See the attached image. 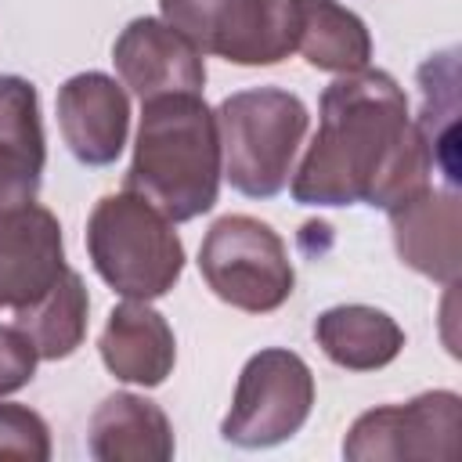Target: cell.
Here are the masks:
<instances>
[{
  "label": "cell",
  "instance_id": "obj_18",
  "mask_svg": "<svg viewBox=\"0 0 462 462\" xmlns=\"http://www.w3.org/2000/svg\"><path fill=\"white\" fill-rule=\"evenodd\" d=\"M296 51L325 72H357L372 58V36L365 22L332 0H300Z\"/></svg>",
  "mask_w": 462,
  "mask_h": 462
},
{
  "label": "cell",
  "instance_id": "obj_9",
  "mask_svg": "<svg viewBox=\"0 0 462 462\" xmlns=\"http://www.w3.org/2000/svg\"><path fill=\"white\" fill-rule=\"evenodd\" d=\"M65 271L58 217L43 206H0V307L36 303Z\"/></svg>",
  "mask_w": 462,
  "mask_h": 462
},
{
  "label": "cell",
  "instance_id": "obj_10",
  "mask_svg": "<svg viewBox=\"0 0 462 462\" xmlns=\"http://www.w3.org/2000/svg\"><path fill=\"white\" fill-rule=\"evenodd\" d=\"M112 61L123 87H130L141 101L162 94H202L206 83L199 47L159 18H134L119 32Z\"/></svg>",
  "mask_w": 462,
  "mask_h": 462
},
{
  "label": "cell",
  "instance_id": "obj_20",
  "mask_svg": "<svg viewBox=\"0 0 462 462\" xmlns=\"http://www.w3.org/2000/svg\"><path fill=\"white\" fill-rule=\"evenodd\" d=\"M36 350L22 328L0 325V397L22 390L36 372Z\"/></svg>",
  "mask_w": 462,
  "mask_h": 462
},
{
  "label": "cell",
  "instance_id": "obj_7",
  "mask_svg": "<svg viewBox=\"0 0 462 462\" xmlns=\"http://www.w3.org/2000/svg\"><path fill=\"white\" fill-rule=\"evenodd\" d=\"M314 404V375L292 350H260L245 361L231 411L220 422L224 440L238 448H271L300 433Z\"/></svg>",
  "mask_w": 462,
  "mask_h": 462
},
{
  "label": "cell",
  "instance_id": "obj_6",
  "mask_svg": "<svg viewBox=\"0 0 462 462\" xmlns=\"http://www.w3.org/2000/svg\"><path fill=\"white\" fill-rule=\"evenodd\" d=\"M199 267L224 303L249 314L278 310L296 282L285 242L263 220L245 213H227L206 231Z\"/></svg>",
  "mask_w": 462,
  "mask_h": 462
},
{
  "label": "cell",
  "instance_id": "obj_4",
  "mask_svg": "<svg viewBox=\"0 0 462 462\" xmlns=\"http://www.w3.org/2000/svg\"><path fill=\"white\" fill-rule=\"evenodd\" d=\"M220 166L235 191L271 199L289 184L296 148L307 134V108L278 87L242 90L217 108Z\"/></svg>",
  "mask_w": 462,
  "mask_h": 462
},
{
  "label": "cell",
  "instance_id": "obj_15",
  "mask_svg": "<svg viewBox=\"0 0 462 462\" xmlns=\"http://www.w3.org/2000/svg\"><path fill=\"white\" fill-rule=\"evenodd\" d=\"M90 455L97 462H166L173 458V426L155 401L112 393L90 419Z\"/></svg>",
  "mask_w": 462,
  "mask_h": 462
},
{
  "label": "cell",
  "instance_id": "obj_13",
  "mask_svg": "<svg viewBox=\"0 0 462 462\" xmlns=\"http://www.w3.org/2000/svg\"><path fill=\"white\" fill-rule=\"evenodd\" d=\"M105 368L137 386H159L177 357L173 332L159 310H152L144 300H126L108 314V325L97 339Z\"/></svg>",
  "mask_w": 462,
  "mask_h": 462
},
{
  "label": "cell",
  "instance_id": "obj_12",
  "mask_svg": "<svg viewBox=\"0 0 462 462\" xmlns=\"http://www.w3.org/2000/svg\"><path fill=\"white\" fill-rule=\"evenodd\" d=\"M58 126L69 152L87 166L119 159L130 130V101L105 72H79L58 90Z\"/></svg>",
  "mask_w": 462,
  "mask_h": 462
},
{
  "label": "cell",
  "instance_id": "obj_3",
  "mask_svg": "<svg viewBox=\"0 0 462 462\" xmlns=\"http://www.w3.org/2000/svg\"><path fill=\"white\" fill-rule=\"evenodd\" d=\"M94 271L126 300H155L184 271V245L173 220L137 191L105 195L87 220Z\"/></svg>",
  "mask_w": 462,
  "mask_h": 462
},
{
  "label": "cell",
  "instance_id": "obj_14",
  "mask_svg": "<svg viewBox=\"0 0 462 462\" xmlns=\"http://www.w3.org/2000/svg\"><path fill=\"white\" fill-rule=\"evenodd\" d=\"M43 173V123L36 87L0 76V206L36 199Z\"/></svg>",
  "mask_w": 462,
  "mask_h": 462
},
{
  "label": "cell",
  "instance_id": "obj_16",
  "mask_svg": "<svg viewBox=\"0 0 462 462\" xmlns=\"http://www.w3.org/2000/svg\"><path fill=\"white\" fill-rule=\"evenodd\" d=\"M314 339L325 350L328 361H336L339 368L350 372H372L390 365L401 346H404V332L401 325L365 303H346V307H328L325 314H318L314 321Z\"/></svg>",
  "mask_w": 462,
  "mask_h": 462
},
{
  "label": "cell",
  "instance_id": "obj_17",
  "mask_svg": "<svg viewBox=\"0 0 462 462\" xmlns=\"http://www.w3.org/2000/svg\"><path fill=\"white\" fill-rule=\"evenodd\" d=\"M87 285L76 271H61V278L29 307L14 310V328L25 332V339L32 343L36 357L43 361H58L69 357L87 332Z\"/></svg>",
  "mask_w": 462,
  "mask_h": 462
},
{
  "label": "cell",
  "instance_id": "obj_1",
  "mask_svg": "<svg viewBox=\"0 0 462 462\" xmlns=\"http://www.w3.org/2000/svg\"><path fill=\"white\" fill-rule=\"evenodd\" d=\"M433 155L408 119V97L390 72H343L321 94L318 134L292 177L303 206L368 202L393 209L430 184Z\"/></svg>",
  "mask_w": 462,
  "mask_h": 462
},
{
  "label": "cell",
  "instance_id": "obj_8",
  "mask_svg": "<svg viewBox=\"0 0 462 462\" xmlns=\"http://www.w3.org/2000/svg\"><path fill=\"white\" fill-rule=\"evenodd\" d=\"M462 401L451 390L419 393L408 404H386L365 411L346 440L343 455L350 462H408V458H440L455 462L462 451Z\"/></svg>",
  "mask_w": 462,
  "mask_h": 462
},
{
  "label": "cell",
  "instance_id": "obj_11",
  "mask_svg": "<svg viewBox=\"0 0 462 462\" xmlns=\"http://www.w3.org/2000/svg\"><path fill=\"white\" fill-rule=\"evenodd\" d=\"M397 256L419 274L455 285L462 267V206L455 188L426 184L390 209Z\"/></svg>",
  "mask_w": 462,
  "mask_h": 462
},
{
  "label": "cell",
  "instance_id": "obj_5",
  "mask_svg": "<svg viewBox=\"0 0 462 462\" xmlns=\"http://www.w3.org/2000/svg\"><path fill=\"white\" fill-rule=\"evenodd\" d=\"M166 25L235 65H274L296 51L300 0H159Z\"/></svg>",
  "mask_w": 462,
  "mask_h": 462
},
{
  "label": "cell",
  "instance_id": "obj_2",
  "mask_svg": "<svg viewBox=\"0 0 462 462\" xmlns=\"http://www.w3.org/2000/svg\"><path fill=\"white\" fill-rule=\"evenodd\" d=\"M141 126L126 188L144 195L173 224L213 209L220 191V130L199 94H162L141 101Z\"/></svg>",
  "mask_w": 462,
  "mask_h": 462
},
{
  "label": "cell",
  "instance_id": "obj_19",
  "mask_svg": "<svg viewBox=\"0 0 462 462\" xmlns=\"http://www.w3.org/2000/svg\"><path fill=\"white\" fill-rule=\"evenodd\" d=\"M0 458L47 462L51 458V430L25 404H0Z\"/></svg>",
  "mask_w": 462,
  "mask_h": 462
}]
</instances>
